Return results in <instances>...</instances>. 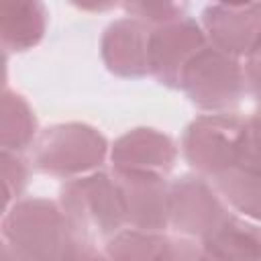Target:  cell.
Returning a JSON list of instances; mask_svg holds the SVG:
<instances>
[{"label":"cell","mask_w":261,"mask_h":261,"mask_svg":"<svg viewBox=\"0 0 261 261\" xmlns=\"http://www.w3.org/2000/svg\"><path fill=\"white\" fill-rule=\"evenodd\" d=\"M77 237L59 202L47 198H22L2 218V241L29 261H59Z\"/></svg>","instance_id":"obj_1"},{"label":"cell","mask_w":261,"mask_h":261,"mask_svg":"<svg viewBox=\"0 0 261 261\" xmlns=\"http://www.w3.org/2000/svg\"><path fill=\"white\" fill-rule=\"evenodd\" d=\"M106 157H110L106 137L86 122L47 126L33 145V169L59 179L100 171Z\"/></svg>","instance_id":"obj_2"},{"label":"cell","mask_w":261,"mask_h":261,"mask_svg":"<svg viewBox=\"0 0 261 261\" xmlns=\"http://www.w3.org/2000/svg\"><path fill=\"white\" fill-rule=\"evenodd\" d=\"M59 206L69 224L86 239H112L126 226V212L112 171H94L67 179L59 190Z\"/></svg>","instance_id":"obj_3"},{"label":"cell","mask_w":261,"mask_h":261,"mask_svg":"<svg viewBox=\"0 0 261 261\" xmlns=\"http://www.w3.org/2000/svg\"><path fill=\"white\" fill-rule=\"evenodd\" d=\"M179 90L188 100L210 112H230L247 92L245 65L241 59L212 47L210 43L186 65Z\"/></svg>","instance_id":"obj_4"},{"label":"cell","mask_w":261,"mask_h":261,"mask_svg":"<svg viewBox=\"0 0 261 261\" xmlns=\"http://www.w3.org/2000/svg\"><path fill=\"white\" fill-rule=\"evenodd\" d=\"M243 128L245 118L237 112L196 116L181 135L184 159L196 173L214 179L239 163Z\"/></svg>","instance_id":"obj_5"},{"label":"cell","mask_w":261,"mask_h":261,"mask_svg":"<svg viewBox=\"0 0 261 261\" xmlns=\"http://www.w3.org/2000/svg\"><path fill=\"white\" fill-rule=\"evenodd\" d=\"M232 212L212 181L200 173H184L169 181V226L186 239L202 241Z\"/></svg>","instance_id":"obj_6"},{"label":"cell","mask_w":261,"mask_h":261,"mask_svg":"<svg viewBox=\"0 0 261 261\" xmlns=\"http://www.w3.org/2000/svg\"><path fill=\"white\" fill-rule=\"evenodd\" d=\"M206 45V33L192 16L155 27L149 37V73L165 88H179L186 65Z\"/></svg>","instance_id":"obj_7"},{"label":"cell","mask_w":261,"mask_h":261,"mask_svg":"<svg viewBox=\"0 0 261 261\" xmlns=\"http://www.w3.org/2000/svg\"><path fill=\"white\" fill-rule=\"evenodd\" d=\"M212 47L241 59L261 47V2H214L200 14Z\"/></svg>","instance_id":"obj_8"},{"label":"cell","mask_w":261,"mask_h":261,"mask_svg":"<svg viewBox=\"0 0 261 261\" xmlns=\"http://www.w3.org/2000/svg\"><path fill=\"white\" fill-rule=\"evenodd\" d=\"M126 212V226L145 232L169 228V181L155 173L112 169Z\"/></svg>","instance_id":"obj_9"},{"label":"cell","mask_w":261,"mask_h":261,"mask_svg":"<svg viewBox=\"0 0 261 261\" xmlns=\"http://www.w3.org/2000/svg\"><path fill=\"white\" fill-rule=\"evenodd\" d=\"M177 161L175 141L149 126H137L120 135L110 147L112 169L155 173L167 177Z\"/></svg>","instance_id":"obj_10"},{"label":"cell","mask_w":261,"mask_h":261,"mask_svg":"<svg viewBox=\"0 0 261 261\" xmlns=\"http://www.w3.org/2000/svg\"><path fill=\"white\" fill-rule=\"evenodd\" d=\"M151 29L133 16L112 20L100 39V55L106 69L118 77L139 80L149 73Z\"/></svg>","instance_id":"obj_11"},{"label":"cell","mask_w":261,"mask_h":261,"mask_svg":"<svg viewBox=\"0 0 261 261\" xmlns=\"http://www.w3.org/2000/svg\"><path fill=\"white\" fill-rule=\"evenodd\" d=\"M49 10L39 0H6L0 4V41L4 53L37 47L47 31Z\"/></svg>","instance_id":"obj_12"},{"label":"cell","mask_w":261,"mask_h":261,"mask_svg":"<svg viewBox=\"0 0 261 261\" xmlns=\"http://www.w3.org/2000/svg\"><path fill=\"white\" fill-rule=\"evenodd\" d=\"M200 249L204 261H261V226L230 214Z\"/></svg>","instance_id":"obj_13"},{"label":"cell","mask_w":261,"mask_h":261,"mask_svg":"<svg viewBox=\"0 0 261 261\" xmlns=\"http://www.w3.org/2000/svg\"><path fill=\"white\" fill-rule=\"evenodd\" d=\"M39 137V124L35 110L27 98L14 90L4 88L0 104V145L2 151L24 153L35 145Z\"/></svg>","instance_id":"obj_14"},{"label":"cell","mask_w":261,"mask_h":261,"mask_svg":"<svg viewBox=\"0 0 261 261\" xmlns=\"http://www.w3.org/2000/svg\"><path fill=\"white\" fill-rule=\"evenodd\" d=\"M210 181L232 210L261 222V169L237 163Z\"/></svg>","instance_id":"obj_15"},{"label":"cell","mask_w":261,"mask_h":261,"mask_svg":"<svg viewBox=\"0 0 261 261\" xmlns=\"http://www.w3.org/2000/svg\"><path fill=\"white\" fill-rule=\"evenodd\" d=\"M165 232H145L124 228L106 241L104 255L108 261H161L165 249Z\"/></svg>","instance_id":"obj_16"},{"label":"cell","mask_w":261,"mask_h":261,"mask_svg":"<svg viewBox=\"0 0 261 261\" xmlns=\"http://www.w3.org/2000/svg\"><path fill=\"white\" fill-rule=\"evenodd\" d=\"M122 10L126 12V16L139 18L141 22H145L149 29L179 20L184 16H188V6L184 2H169V0H143V2H124L120 4Z\"/></svg>","instance_id":"obj_17"},{"label":"cell","mask_w":261,"mask_h":261,"mask_svg":"<svg viewBox=\"0 0 261 261\" xmlns=\"http://www.w3.org/2000/svg\"><path fill=\"white\" fill-rule=\"evenodd\" d=\"M0 165H2V184H4V212L16 204L22 196V192L29 186L31 165L22 157V153L2 151L0 153Z\"/></svg>","instance_id":"obj_18"},{"label":"cell","mask_w":261,"mask_h":261,"mask_svg":"<svg viewBox=\"0 0 261 261\" xmlns=\"http://www.w3.org/2000/svg\"><path fill=\"white\" fill-rule=\"evenodd\" d=\"M239 163L261 169V108H257L249 118H245Z\"/></svg>","instance_id":"obj_19"},{"label":"cell","mask_w":261,"mask_h":261,"mask_svg":"<svg viewBox=\"0 0 261 261\" xmlns=\"http://www.w3.org/2000/svg\"><path fill=\"white\" fill-rule=\"evenodd\" d=\"M161 261H204L200 243L186 237H167Z\"/></svg>","instance_id":"obj_20"},{"label":"cell","mask_w":261,"mask_h":261,"mask_svg":"<svg viewBox=\"0 0 261 261\" xmlns=\"http://www.w3.org/2000/svg\"><path fill=\"white\" fill-rule=\"evenodd\" d=\"M245 77H247V92L261 104V47L245 59Z\"/></svg>","instance_id":"obj_21"},{"label":"cell","mask_w":261,"mask_h":261,"mask_svg":"<svg viewBox=\"0 0 261 261\" xmlns=\"http://www.w3.org/2000/svg\"><path fill=\"white\" fill-rule=\"evenodd\" d=\"M2 261H29L18 249H14L10 243L2 241Z\"/></svg>","instance_id":"obj_22"}]
</instances>
